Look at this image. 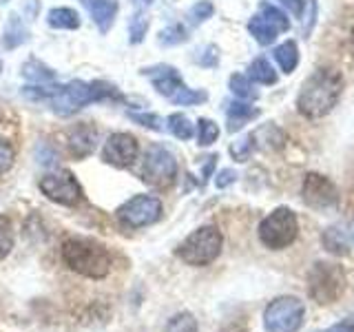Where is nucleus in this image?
I'll use <instances>...</instances> for the list:
<instances>
[{
    "mask_svg": "<svg viewBox=\"0 0 354 332\" xmlns=\"http://www.w3.org/2000/svg\"><path fill=\"white\" fill-rule=\"evenodd\" d=\"M22 75H25L27 80H31V82H40V84L55 80V71L49 69L47 64L40 62V60H36V58H31V60L25 62V66H22Z\"/></svg>",
    "mask_w": 354,
    "mask_h": 332,
    "instance_id": "412c9836",
    "label": "nucleus"
},
{
    "mask_svg": "<svg viewBox=\"0 0 354 332\" xmlns=\"http://www.w3.org/2000/svg\"><path fill=\"white\" fill-rule=\"evenodd\" d=\"M217 138H219V127L215 124L213 120L202 118L197 122V142H199V147H210L213 142H217Z\"/></svg>",
    "mask_w": 354,
    "mask_h": 332,
    "instance_id": "c85d7f7f",
    "label": "nucleus"
},
{
    "mask_svg": "<svg viewBox=\"0 0 354 332\" xmlns=\"http://www.w3.org/2000/svg\"><path fill=\"white\" fill-rule=\"evenodd\" d=\"M248 31L254 36V40H257L259 44H272L274 38H277V31L268 20H263L259 14L257 16H252L250 22H248Z\"/></svg>",
    "mask_w": 354,
    "mask_h": 332,
    "instance_id": "4be33fe9",
    "label": "nucleus"
},
{
    "mask_svg": "<svg viewBox=\"0 0 354 332\" xmlns=\"http://www.w3.org/2000/svg\"><path fill=\"white\" fill-rule=\"evenodd\" d=\"M301 195H304V202L308 206L319 208V210L332 208V206H337V202H339L337 186L332 184L326 175H317V173L306 175Z\"/></svg>",
    "mask_w": 354,
    "mask_h": 332,
    "instance_id": "f8f14e48",
    "label": "nucleus"
},
{
    "mask_svg": "<svg viewBox=\"0 0 354 332\" xmlns=\"http://www.w3.org/2000/svg\"><path fill=\"white\" fill-rule=\"evenodd\" d=\"M297 232H299L297 215L290 208L279 206L259 224V241L270 250H281L297 239Z\"/></svg>",
    "mask_w": 354,
    "mask_h": 332,
    "instance_id": "39448f33",
    "label": "nucleus"
},
{
    "mask_svg": "<svg viewBox=\"0 0 354 332\" xmlns=\"http://www.w3.org/2000/svg\"><path fill=\"white\" fill-rule=\"evenodd\" d=\"M47 22L53 29H64V31H75L80 29V14L71 7H53L47 14Z\"/></svg>",
    "mask_w": 354,
    "mask_h": 332,
    "instance_id": "dca6fc26",
    "label": "nucleus"
},
{
    "mask_svg": "<svg viewBox=\"0 0 354 332\" xmlns=\"http://www.w3.org/2000/svg\"><path fill=\"white\" fill-rule=\"evenodd\" d=\"M138 140L131 133H113V136L106 138L100 158H102V162L115 166V169H127L138 160Z\"/></svg>",
    "mask_w": 354,
    "mask_h": 332,
    "instance_id": "9b49d317",
    "label": "nucleus"
},
{
    "mask_svg": "<svg viewBox=\"0 0 354 332\" xmlns=\"http://www.w3.org/2000/svg\"><path fill=\"white\" fill-rule=\"evenodd\" d=\"M164 332H197V321L191 313H180L166 324Z\"/></svg>",
    "mask_w": 354,
    "mask_h": 332,
    "instance_id": "7c9ffc66",
    "label": "nucleus"
},
{
    "mask_svg": "<svg viewBox=\"0 0 354 332\" xmlns=\"http://www.w3.org/2000/svg\"><path fill=\"white\" fill-rule=\"evenodd\" d=\"M14 248V224L7 215H0V261Z\"/></svg>",
    "mask_w": 354,
    "mask_h": 332,
    "instance_id": "a878e982",
    "label": "nucleus"
},
{
    "mask_svg": "<svg viewBox=\"0 0 354 332\" xmlns=\"http://www.w3.org/2000/svg\"><path fill=\"white\" fill-rule=\"evenodd\" d=\"M254 149H257V142H254L252 136H246V138H241V140H237V142H232V144H230V155H232V158H235L237 162H246Z\"/></svg>",
    "mask_w": 354,
    "mask_h": 332,
    "instance_id": "473e14b6",
    "label": "nucleus"
},
{
    "mask_svg": "<svg viewBox=\"0 0 354 332\" xmlns=\"http://www.w3.org/2000/svg\"><path fill=\"white\" fill-rule=\"evenodd\" d=\"M208 100V93L206 91H199V89H188L184 86L180 93H177L171 102L173 104H180V107H195V104H202Z\"/></svg>",
    "mask_w": 354,
    "mask_h": 332,
    "instance_id": "c756f323",
    "label": "nucleus"
},
{
    "mask_svg": "<svg viewBox=\"0 0 354 332\" xmlns=\"http://www.w3.org/2000/svg\"><path fill=\"white\" fill-rule=\"evenodd\" d=\"M308 290L317 304H332L346 290V275L335 264L319 261L308 275Z\"/></svg>",
    "mask_w": 354,
    "mask_h": 332,
    "instance_id": "0eeeda50",
    "label": "nucleus"
},
{
    "mask_svg": "<svg viewBox=\"0 0 354 332\" xmlns=\"http://www.w3.org/2000/svg\"><path fill=\"white\" fill-rule=\"evenodd\" d=\"M228 86H230V91L235 93L239 100H257L259 98V91L254 89V84L250 82V77L246 75H241V73H235V75H230V80H228Z\"/></svg>",
    "mask_w": 354,
    "mask_h": 332,
    "instance_id": "5701e85b",
    "label": "nucleus"
},
{
    "mask_svg": "<svg viewBox=\"0 0 354 332\" xmlns=\"http://www.w3.org/2000/svg\"><path fill=\"white\" fill-rule=\"evenodd\" d=\"M352 42H354V29H352Z\"/></svg>",
    "mask_w": 354,
    "mask_h": 332,
    "instance_id": "c03bdc74",
    "label": "nucleus"
},
{
    "mask_svg": "<svg viewBox=\"0 0 354 332\" xmlns=\"http://www.w3.org/2000/svg\"><path fill=\"white\" fill-rule=\"evenodd\" d=\"M29 40V31L25 27V22H22L20 16H9L7 20V27H5V33H3V42L7 49H16L20 44H25Z\"/></svg>",
    "mask_w": 354,
    "mask_h": 332,
    "instance_id": "f3484780",
    "label": "nucleus"
},
{
    "mask_svg": "<svg viewBox=\"0 0 354 332\" xmlns=\"http://www.w3.org/2000/svg\"><path fill=\"white\" fill-rule=\"evenodd\" d=\"M162 217V202L155 195H136L118 208V219L129 228L151 226Z\"/></svg>",
    "mask_w": 354,
    "mask_h": 332,
    "instance_id": "1a4fd4ad",
    "label": "nucleus"
},
{
    "mask_svg": "<svg viewBox=\"0 0 354 332\" xmlns=\"http://www.w3.org/2000/svg\"><path fill=\"white\" fill-rule=\"evenodd\" d=\"M169 129L171 133L177 138V140H191L195 136V127H193V122L188 120L184 113H173L169 116Z\"/></svg>",
    "mask_w": 354,
    "mask_h": 332,
    "instance_id": "b1692460",
    "label": "nucleus"
},
{
    "mask_svg": "<svg viewBox=\"0 0 354 332\" xmlns=\"http://www.w3.org/2000/svg\"><path fill=\"white\" fill-rule=\"evenodd\" d=\"M80 3H82V5H88V3H91V0H80Z\"/></svg>",
    "mask_w": 354,
    "mask_h": 332,
    "instance_id": "79ce46f5",
    "label": "nucleus"
},
{
    "mask_svg": "<svg viewBox=\"0 0 354 332\" xmlns=\"http://www.w3.org/2000/svg\"><path fill=\"white\" fill-rule=\"evenodd\" d=\"M149 16L147 14H136L131 18V25H129V31H131V44H140L144 40L149 31Z\"/></svg>",
    "mask_w": 354,
    "mask_h": 332,
    "instance_id": "72a5a7b5",
    "label": "nucleus"
},
{
    "mask_svg": "<svg viewBox=\"0 0 354 332\" xmlns=\"http://www.w3.org/2000/svg\"><path fill=\"white\" fill-rule=\"evenodd\" d=\"M279 3L290 11V14H295L299 18L304 16V0H279Z\"/></svg>",
    "mask_w": 354,
    "mask_h": 332,
    "instance_id": "58836bf2",
    "label": "nucleus"
},
{
    "mask_svg": "<svg viewBox=\"0 0 354 332\" xmlns=\"http://www.w3.org/2000/svg\"><path fill=\"white\" fill-rule=\"evenodd\" d=\"M221 332H248L243 326H239V324H232V326H226Z\"/></svg>",
    "mask_w": 354,
    "mask_h": 332,
    "instance_id": "ea45409f",
    "label": "nucleus"
},
{
    "mask_svg": "<svg viewBox=\"0 0 354 332\" xmlns=\"http://www.w3.org/2000/svg\"><path fill=\"white\" fill-rule=\"evenodd\" d=\"M129 118L133 122H138V124L147 127V129H153V131H160V118L155 113H129Z\"/></svg>",
    "mask_w": 354,
    "mask_h": 332,
    "instance_id": "c9c22d12",
    "label": "nucleus"
},
{
    "mask_svg": "<svg viewBox=\"0 0 354 332\" xmlns=\"http://www.w3.org/2000/svg\"><path fill=\"white\" fill-rule=\"evenodd\" d=\"M324 246L330 250V252H337V255H346L350 243H348V237L343 235L339 228H328L326 235H324Z\"/></svg>",
    "mask_w": 354,
    "mask_h": 332,
    "instance_id": "bb28decb",
    "label": "nucleus"
},
{
    "mask_svg": "<svg viewBox=\"0 0 354 332\" xmlns=\"http://www.w3.org/2000/svg\"><path fill=\"white\" fill-rule=\"evenodd\" d=\"M88 7V14H91L95 27L100 29V33H106L113 22L118 18V11H120V3L118 0H91L86 5Z\"/></svg>",
    "mask_w": 354,
    "mask_h": 332,
    "instance_id": "2eb2a0df",
    "label": "nucleus"
},
{
    "mask_svg": "<svg viewBox=\"0 0 354 332\" xmlns=\"http://www.w3.org/2000/svg\"><path fill=\"white\" fill-rule=\"evenodd\" d=\"M62 259L69 268L88 279H102L109 275L113 259L106 246L88 237H71L62 243Z\"/></svg>",
    "mask_w": 354,
    "mask_h": 332,
    "instance_id": "7ed1b4c3",
    "label": "nucleus"
},
{
    "mask_svg": "<svg viewBox=\"0 0 354 332\" xmlns=\"http://www.w3.org/2000/svg\"><path fill=\"white\" fill-rule=\"evenodd\" d=\"M40 191L47 195L51 202L62 206H75L82 199V186L75 180L71 171H53L40 180Z\"/></svg>",
    "mask_w": 354,
    "mask_h": 332,
    "instance_id": "9d476101",
    "label": "nucleus"
},
{
    "mask_svg": "<svg viewBox=\"0 0 354 332\" xmlns=\"http://www.w3.org/2000/svg\"><path fill=\"white\" fill-rule=\"evenodd\" d=\"M221 246L224 237L217 226H199L177 246V257L188 266H208L219 257Z\"/></svg>",
    "mask_w": 354,
    "mask_h": 332,
    "instance_id": "20e7f679",
    "label": "nucleus"
},
{
    "mask_svg": "<svg viewBox=\"0 0 354 332\" xmlns=\"http://www.w3.org/2000/svg\"><path fill=\"white\" fill-rule=\"evenodd\" d=\"M248 77L257 84H274L277 71L272 69V64L266 58H257V60H252L248 66Z\"/></svg>",
    "mask_w": 354,
    "mask_h": 332,
    "instance_id": "aec40b11",
    "label": "nucleus"
},
{
    "mask_svg": "<svg viewBox=\"0 0 354 332\" xmlns=\"http://www.w3.org/2000/svg\"><path fill=\"white\" fill-rule=\"evenodd\" d=\"M0 73H3V60H0Z\"/></svg>",
    "mask_w": 354,
    "mask_h": 332,
    "instance_id": "37998d69",
    "label": "nucleus"
},
{
    "mask_svg": "<svg viewBox=\"0 0 354 332\" xmlns=\"http://www.w3.org/2000/svg\"><path fill=\"white\" fill-rule=\"evenodd\" d=\"M97 147V131L91 124H75L66 133V151L71 158H88Z\"/></svg>",
    "mask_w": 354,
    "mask_h": 332,
    "instance_id": "4468645a",
    "label": "nucleus"
},
{
    "mask_svg": "<svg viewBox=\"0 0 354 332\" xmlns=\"http://www.w3.org/2000/svg\"><path fill=\"white\" fill-rule=\"evenodd\" d=\"M213 14H215L213 3H210V0H199V3H195L191 9H188V25L191 27L202 25V22H206Z\"/></svg>",
    "mask_w": 354,
    "mask_h": 332,
    "instance_id": "cd10ccee",
    "label": "nucleus"
},
{
    "mask_svg": "<svg viewBox=\"0 0 354 332\" xmlns=\"http://www.w3.org/2000/svg\"><path fill=\"white\" fill-rule=\"evenodd\" d=\"M14 158H16L14 144H11L5 136H0V175H5L11 169Z\"/></svg>",
    "mask_w": 354,
    "mask_h": 332,
    "instance_id": "f704fd0d",
    "label": "nucleus"
},
{
    "mask_svg": "<svg viewBox=\"0 0 354 332\" xmlns=\"http://www.w3.org/2000/svg\"><path fill=\"white\" fill-rule=\"evenodd\" d=\"M304 317L306 306L299 297H277L263 313V328L266 332H297L304 326Z\"/></svg>",
    "mask_w": 354,
    "mask_h": 332,
    "instance_id": "423d86ee",
    "label": "nucleus"
},
{
    "mask_svg": "<svg viewBox=\"0 0 354 332\" xmlns=\"http://www.w3.org/2000/svg\"><path fill=\"white\" fill-rule=\"evenodd\" d=\"M22 95L33 100V102H44L53 113L62 118L77 113L80 109L93 104V102H104V100H120V91L109 82H82V80H71L69 84H58V86H25Z\"/></svg>",
    "mask_w": 354,
    "mask_h": 332,
    "instance_id": "f257e3e1",
    "label": "nucleus"
},
{
    "mask_svg": "<svg viewBox=\"0 0 354 332\" xmlns=\"http://www.w3.org/2000/svg\"><path fill=\"white\" fill-rule=\"evenodd\" d=\"M319 332H354V315L341 319L339 324L330 326V328H324V330H319Z\"/></svg>",
    "mask_w": 354,
    "mask_h": 332,
    "instance_id": "e433bc0d",
    "label": "nucleus"
},
{
    "mask_svg": "<svg viewBox=\"0 0 354 332\" xmlns=\"http://www.w3.org/2000/svg\"><path fill=\"white\" fill-rule=\"evenodd\" d=\"M226 113H228V131H239L248 120L257 118L259 111L246 102H230L226 107Z\"/></svg>",
    "mask_w": 354,
    "mask_h": 332,
    "instance_id": "a211bd4d",
    "label": "nucleus"
},
{
    "mask_svg": "<svg viewBox=\"0 0 354 332\" xmlns=\"http://www.w3.org/2000/svg\"><path fill=\"white\" fill-rule=\"evenodd\" d=\"M235 177H237L235 171H232V169H224V171L217 173L215 184H217V188H226V186H230L232 182H235Z\"/></svg>",
    "mask_w": 354,
    "mask_h": 332,
    "instance_id": "4c0bfd02",
    "label": "nucleus"
},
{
    "mask_svg": "<svg viewBox=\"0 0 354 332\" xmlns=\"http://www.w3.org/2000/svg\"><path fill=\"white\" fill-rule=\"evenodd\" d=\"M186 38H188V31L182 25L166 27V29L160 31V36H158V40L164 44V47H175V44H182V42H186Z\"/></svg>",
    "mask_w": 354,
    "mask_h": 332,
    "instance_id": "2f4dec72",
    "label": "nucleus"
},
{
    "mask_svg": "<svg viewBox=\"0 0 354 332\" xmlns=\"http://www.w3.org/2000/svg\"><path fill=\"white\" fill-rule=\"evenodd\" d=\"M142 73L149 75L151 80H153L155 91H158L160 95H164V98H169V100H173L186 86L184 80H182V75H180V71H177L175 66H169V64L151 66V69H144Z\"/></svg>",
    "mask_w": 354,
    "mask_h": 332,
    "instance_id": "ddd939ff",
    "label": "nucleus"
},
{
    "mask_svg": "<svg viewBox=\"0 0 354 332\" xmlns=\"http://www.w3.org/2000/svg\"><path fill=\"white\" fill-rule=\"evenodd\" d=\"M140 175L144 182H149L151 186H169L173 184L175 175H177V160L175 155L162 147V144H151L144 153V160H142V169Z\"/></svg>",
    "mask_w": 354,
    "mask_h": 332,
    "instance_id": "6e6552de",
    "label": "nucleus"
},
{
    "mask_svg": "<svg viewBox=\"0 0 354 332\" xmlns=\"http://www.w3.org/2000/svg\"><path fill=\"white\" fill-rule=\"evenodd\" d=\"M343 89V77L335 69H317L297 95V109L306 118H324L335 109Z\"/></svg>",
    "mask_w": 354,
    "mask_h": 332,
    "instance_id": "f03ea898",
    "label": "nucleus"
},
{
    "mask_svg": "<svg viewBox=\"0 0 354 332\" xmlns=\"http://www.w3.org/2000/svg\"><path fill=\"white\" fill-rule=\"evenodd\" d=\"M133 3H138V5H142V7H149V5L155 3V0H133Z\"/></svg>",
    "mask_w": 354,
    "mask_h": 332,
    "instance_id": "a19ab883",
    "label": "nucleus"
},
{
    "mask_svg": "<svg viewBox=\"0 0 354 332\" xmlns=\"http://www.w3.org/2000/svg\"><path fill=\"white\" fill-rule=\"evenodd\" d=\"M274 60L277 64L281 66L283 73H292L295 66L299 62V51H297V44L292 40H286L283 44H279V47L274 49Z\"/></svg>",
    "mask_w": 354,
    "mask_h": 332,
    "instance_id": "6ab92c4d",
    "label": "nucleus"
},
{
    "mask_svg": "<svg viewBox=\"0 0 354 332\" xmlns=\"http://www.w3.org/2000/svg\"><path fill=\"white\" fill-rule=\"evenodd\" d=\"M259 16L263 18V20H268L270 25L277 29V31H288L290 29V20L286 18V14L283 11H279L274 5H270V3H261L259 5Z\"/></svg>",
    "mask_w": 354,
    "mask_h": 332,
    "instance_id": "393cba45",
    "label": "nucleus"
}]
</instances>
